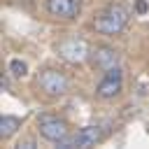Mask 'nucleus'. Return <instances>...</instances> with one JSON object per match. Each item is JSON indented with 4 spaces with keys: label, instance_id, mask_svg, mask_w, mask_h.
Here are the masks:
<instances>
[{
    "label": "nucleus",
    "instance_id": "7",
    "mask_svg": "<svg viewBox=\"0 0 149 149\" xmlns=\"http://www.w3.org/2000/svg\"><path fill=\"white\" fill-rule=\"evenodd\" d=\"M100 137H102V133H100L98 126H86V128L77 130V135H74L70 142H72V147H81V149H84V147H93V144H98Z\"/></svg>",
    "mask_w": 149,
    "mask_h": 149
},
{
    "label": "nucleus",
    "instance_id": "9",
    "mask_svg": "<svg viewBox=\"0 0 149 149\" xmlns=\"http://www.w3.org/2000/svg\"><path fill=\"white\" fill-rule=\"evenodd\" d=\"M19 128H21V119H19V116L5 114V116L0 119V135H2V137H12Z\"/></svg>",
    "mask_w": 149,
    "mask_h": 149
},
{
    "label": "nucleus",
    "instance_id": "4",
    "mask_svg": "<svg viewBox=\"0 0 149 149\" xmlns=\"http://www.w3.org/2000/svg\"><path fill=\"white\" fill-rule=\"evenodd\" d=\"M37 126H40V135L44 137V140H51V142H63L65 137H68V123L63 121V119H58V116H40V121H37Z\"/></svg>",
    "mask_w": 149,
    "mask_h": 149
},
{
    "label": "nucleus",
    "instance_id": "1",
    "mask_svg": "<svg viewBox=\"0 0 149 149\" xmlns=\"http://www.w3.org/2000/svg\"><path fill=\"white\" fill-rule=\"evenodd\" d=\"M128 23V9L121 7V5H112L107 7L105 12H100L93 21L95 30L102 33V35H119Z\"/></svg>",
    "mask_w": 149,
    "mask_h": 149
},
{
    "label": "nucleus",
    "instance_id": "10",
    "mask_svg": "<svg viewBox=\"0 0 149 149\" xmlns=\"http://www.w3.org/2000/svg\"><path fill=\"white\" fill-rule=\"evenodd\" d=\"M9 72H12L14 77H26V74H28V65H26L23 61H19V58H12V61H9Z\"/></svg>",
    "mask_w": 149,
    "mask_h": 149
},
{
    "label": "nucleus",
    "instance_id": "5",
    "mask_svg": "<svg viewBox=\"0 0 149 149\" xmlns=\"http://www.w3.org/2000/svg\"><path fill=\"white\" fill-rule=\"evenodd\" d=\"M121 70L119 68H109L107 70V74L100 79V84H98V95L100 98H114V95H119L121 93Z\"/></svg>",
    "mask_w": 149,
    "mask_h": 149
},
{
    "label": "nucleus",
    "instance_id": "11",
    "mask_svg": "<svg viewBox=\"0 0 149 149\" xmlns=\"http://www.w3.org/2000/svg\"><path fill=\"white\" fill-rule=\"evenodd\" d=\"M137 9H140V12H147V5H144V2L140 0V2H137Z\"/></svg>",
    "mask_w": 149,
    "mask_h": 149
},
{
    "label": "nucleus",
    "instance_id": "6",
    "mask_svg": "<svg viewBox=\"0 0 149 149\" xmlns=\"http://www.w3.org/2000/svg\"><path fill=\"white\" fill-rule=\"evenodd\" d=\"M81 0H47V12L56 19H74L79 14Z\"/></svg>",
    "mask_w": 149,
    "mask_h": 149
},
{
    "label": "nucleus",
    "instance_id": "2",
    "mask_svg": "<svg viewBox=\"0 0 149 149\" xmlns=\"http://www.w3.org/2000/svg\"><path fill=\"white\" fill-rule=\"evenodd\" d=\"M88 54H91V47H88V42H86L84 37L72 35V37H65L63 42H58V56H61L63 61L72 63V65L84 63V61L88 58Z\"/></svg>",
    "mask_w": 149,
    "mask_h": 149
},
{
    "label": "nucleus",
    "instance_id": "3",
    "mask_svg": "<svg viewBox=\"0 0 149 149\" xmlns=\"http://www.w3.org/2000/svg\"><path fill=\"white\" fill-rule=\"evenodd\" d=\"M37 86L47 95H63L70 84H68V77L63 72H58V70H44L37 77Z\"/></svg>",
    "mask_w": 149,
    "mask_h": 149
},
{
    "label": "nucleus",
    "instance_id": "8",
    "mask_svg": "<svg viewBox=\"0 0 149 149\" xmlns=\"http://www.w3.org/2000/svg\"><path fill=\"white\" fill-rule=\"evenodd\" d=\"M93 61H95V65L102 68V70L116 68V63H119V51L112 49V47H98V49L93 51Z\"/></svg>",
    "mask_w": 149,
    "mask_h": 149
}]
</instances>
